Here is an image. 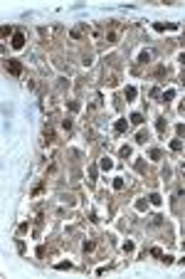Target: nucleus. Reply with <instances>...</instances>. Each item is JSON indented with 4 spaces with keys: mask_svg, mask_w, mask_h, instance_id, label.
Listing matches in <instances>:
<instances>
[{
    "mask_svg": "<svg viewBox=\"0 0 185 279\" xmlns=\"http://www.w3.org/2000/svg\"><path fill=\"white\" fill-rule=\"evenodd\" d=\"M151 59V52H141V62H148Z\"/></svg>",
    "mask_w": 185,
    "mask_h": 279,
    "instance_id": "obj_16",
    "label": "nucleus"
},
{
    "mask_svg": "<svg viewBox=\"0 0 185 279\" xmlns=\"http://www.w3.org/2000/svg\"><path fill=\"white\" fill-rule=\"evenodd\" d=\"M180 62H183V64H185V52H183V55H180Z\"/></svg>",
    "mask_w": 185,
    "mask_h": 279,
    "instance_id": "obj_17",
    "label": "nucleus"
},
{
    "mask_svg": "<svg viewBox=\"0 0 185 279\" xmlns=\"http://www.w3.org/2000/svg\"><path fill=\"white\" fill-rule=\"evenodd\" d=\"M156 129L163 133V131H166V119H158V123H156Z\"/></svg>",
    "mask_w": 185,
    "mask_h": 279,
    "instance_id": "obj_7",
    "label": "nucleus"
},
{
    "mask_svg": "<svg viewBox=\"0 0 185 279\" xmlns=\"http://www.w3.org/2000/svg\"><path fill=\"white\" fill-rule=\"evenodd\" d=\"M121 156H123V158H128V156H131V148H128V146H123V148H121Z\"/></svg>",
    "mask_w": 185,
    "mask_h": 279,
    "instance_id": "obj_14",
    "label": "nucleus"
},
{
    "mask_svg": "<svg viewBox=\"0 0 185 279\" xmlns=\"http://www.w3.org/2000/svg\"><path fill=\"white\" fill-rule=\"evenodd\" d=\"M128 129V121L126 119H121V121H116V133H123V131H126Z\"/></svg>",
    "mask_w": 185,
    "mask_h": 279,
    "instance_id": "obj_4",
    "label": "nucleus"
},
{
    "mask_svg": "<svg viewBox=\"0 0 185 279\" xmlns=\"http://www.w3.org/2000/svg\"><path fill=\"white\" fill-rule=\"evenodd\" d=\"M114 188H116V190H121V188H123V180H121V178H116V180H114Z\"/></svg>",
    "mask_w": 185,
    "mask_h": 279,
    "instance_id": "obj_15",
    "label": "nucleus"
},
{
    "mask_svg": "<svg viewBox=\"0 0 185 279\" xmlns=\"http://www.w3.org/2000/svg\"><path fill=\"white\" fill-rule=\"evenodd\" d=\"M0 32H3V37H7V35H13V27H10V25H5L3 30H0Z\"/></svg>",
    "mask_w": 185,
    "mask_h": 279,
    "instance_id": "obj_10",
    "label": "nucleus"
},
{
    "mask_svg": "<svg viewBox=\"0 0 185 279\" xmlns=\"http://www.w3.org/2000/svg\"><path fill=\"white\" fill-rule=\"evenodd\" d=\"M151 158L153 161H160V151L158 148H151Z\"/></svg>",
    "mask_w": 185,
    "mask_h": 279,
    "instance_id": "obj_8",
    "label": "nucleus"
},
{
    "mask_svg": "<svg viewBox=\"0 0 185 279\" xmlns=\"http://www.w3.org/2000/svg\"><path fill=\"white\" fill-rule=\"evenodd\" d=\"M5 67H7V72H10V74H15V77L20 74V72H22V64H20L17 59H7V62H5Z\"/></svg>",
    "mask_w": 185,
    "mask_h": 279,
    "instance_id": "obj_1",
    "label": "nucleus"
},
{
    "mask_svg": "<svg viewBox=\"0 0 185 279\" xmlns=\"http://www.w3.org/2000/svg\"><path fill=\"white\" fill-rule=\"evenodd\" d=\"M10 45H13L15 49H22V45H25V35H22V32H15V35H13V42H10Z\"/></svg>",
    "mask_w": 185,
    "mask_h": 279,
    "instance_id": "obj_2",
    "label": "nucleus"
},
{
    "mask_svg": "<svg viewBox=\"0 0 185 279\" xmlns=\"http://www.w3.org/2000/svg\"><path fill=\"white\" fill-rule=\"evenodd\" d=\"M148 200H151L153 205H160V195H158V193H153V195H151V198H148Z\"/></svg>",
    "mask_w": 185,
    "mask_h": 279,
    "instance_id": "obj_9",
    "label": "nucleus"
},
{
    "mask_svg": "<svg viewBox=\"0 0 185 279\" xmlns=\"http://www.w3.org/2000/svg\"><path fill=\"white\" fill-rule=\"evenodd\" d=\"M170 148H173V151H180V148H183V143H180V141H173V143H170Z\"/></svg>",
    "mask_w": 185,
    "mask_h": 279,
    "instance_id": "obj_13",
    "label": "nucleus"
},
{
    "mask_svg": "<svg viewBox=\"0 0 185 279\" xmlns=\"http://www.w3.org/2000/svg\"><path fill=\"white\" fill-rule=\"evenodd\" d=\"M126 96H128V99H136V89L128 87V89H126Z\"/></svg>",
    "mask_w": 185,
    "mask_h": 279,
    "instance_id": "obj_11",
    "label": "nucleus"
},
{
    "mask_svg": "<svg viewBox=\"0 0 185 279\" xmlns=\"http://www.w3.org/2000/svg\"><path fill=\"white\" fill-rule=\"evenodd\" d=\"M111 166H114L111 158H101V161H99V168H101V171H111Z\"/></svg>",
    "mask_w": 185,
    "mask_h": 279,
    "instance_id": "obj_3",
    "label": "nucleus"
},
{
    "mask_svg": "<svg viewBox=\"0 0 185 279\" xmlns=\"http://www.w3.org/2000/svg\"><path fill=\"white\" fill-rule=\"evenodd\" d=\"M173 96H175V91H173V89H168V91H166V94H163V101H170Z\"/></svg>",
    "mask_w": 185,
    "mask_h": 279,
    "instance_id": "obj_6",
    "label": "nucleus"
},
{
    "mask_svg": "<svg viewBox=\"0 0 185 279\" xmlns=\"http://www.w3.org/2000/svg\"><path fill=\"white\" fill-rule=\"evenodd\" d=\"M131 121H133V123H143V116H141V114H133Z\"/></svg>",
    "mask_w": 185,
    "mask_h": 279,
    "instance_id": "obj_12",
    "label": "nucleus"
},
{
    "mask_svg": "<svg viewBox=\"0 0 185 279\" xmlns=\"http://www.w3.org/2000/svg\"><path fill=\"white\" fill-rule=\"evenodd\" d=\"M166 27H168V30H175L178 25H175V22H166V25H163V22H156V30H166Z\"/></svg>",
    "mask_w": 185,
    "mask_h": 279,
    "instance_id": "obj_5",
    "label": "nucleus"
}]
</instances>
